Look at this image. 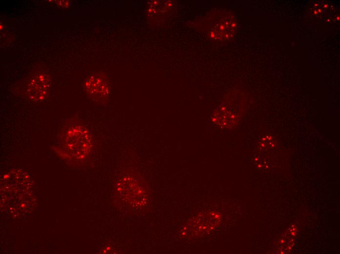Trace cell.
Masks as SVG:
<instances>
[{
	"label": "cell",
	"instance_id": "cell-1",
	"mask_svg": "<svg viewBox=\"0 0 340 254\" xmlns=\"http://www.w3.org/2000/svg\"><path fill=\"white\" fill-rule=\"evenodd\" d=\"M1 207L14 218L26 216L34 210L36 197L30 175L21 169H14L1 179Z\"/></svg>",
	"mask_w": 340,
	"mask_h": 254
},
{
	"label": "cell",
	"instance_id": "cell-2",
	"mask_svg": "<svg viewBox=\"0 0 340 254\" xmlns=\"http://www.w3.org/2000/svg\"><path fill=\"white\" fill-rule=\"evenodd\" d=\"M117 190L119 198L129 206L138 207L145 203V186L140 177L135 174L122 176L118 182Z\"/></svg>",
	"mask_w": 340,
	"mask_h": 254
},
{
	"label": "cell",
	"instance_id": "cell-3",
	"mask_svg": "<svg viewBox=\"0 0 340 254\" xmlns=\"http://www.w3.org/2000/svg\"><path fill=\"white\" fill-rule=\"evenodd\" d=\"M64 141L68 151L78 160L85 159L92 148L91 136L83 126L75 125L70 127L66 133Z\"/></svg>",
	"mask_w": 340,
	"mask_h": 254
},
{
	"label": "cell",
	"instance_id": "cell-4",
	"mask_svg": "<svg viewBox=\"0 0 340 254\" xmlns=\"http://www.w3.org/2000/svg\"><path fill=\"white\" fill-rule=\"evenodd\" d=\"M85 85L88 94L97 101H103L109 95V83L104 75L94 74L90 76L85 81Z\"/></svg>",
	"mask_w": 340,
	"mask_h": 254
},
{
	"label": "cell",
	"instance_id": "cell-5",
	"mask_svg": "<svg viewBox=\"0 0 340 254\" xmlns=\"http://www.w3.org/2000/svg\"><path fill=\"white\" fill-rule=\"evenodd\" d=\"M50 85L49 77L44 73L35 75L27 86V93L33 101L41 102L47 96Z\"/></svg>",
	"mask_w": 340,
	"mask_h": 254
},
{
	"label": "cell",
	"instance_id": "cell-6",
	"mask_svg": "<svg viewBox=\"0 0 340 254\" xmlns=\"http://www.w3.org/2000/svg\"><path fill=\"white\" fill-rule=\"evenodd\" d=\"M231 26H235V24H231V21L227 19L224 18L219 20L212 28L211 37L218 40L229 38V34L231 30Z\"/></svg>",
	"mask_w": 340,
	"mask_h": 254
}]
</instances>
